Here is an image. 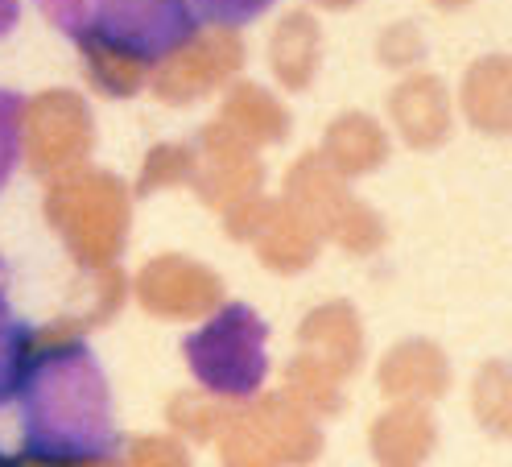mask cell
<instances>
[{"instance_id": "7c38bea8", "label": "cell", "mask_w": 512, "mask_h": 467, "mask_svg": "<svg viewBox=\"0 0 512 467\" xmlns=\"http://www.w3.org/2000/svg\"><path fill=\"white\" fill-rule=\"evenodd\" d=\"M504 71L500 62H488L484 71L471 75V116L492 124V129H500L504 124Z\"/></svg>"}, {"instance_id": "d6986e66", "label": "cell", "mask_w": 512, "mask_h": 467, "mask_svg": "<svg viewBox=\"0 0 512 467\" xmlns=\"http://www.w3.org/2000/svg\"><path fill=\"white\" fill-rule=\"evenodd\" d=\"M0 467H5V459H0Z\"/></svg>"}, {"instance_id": "2e32d148", "label": "cell", "mask_w": 512, "mask_h": 467, "mask_svg": "<svg viewBox=\"0 0 512 467\" xmlns=\"http://www.w3.org/2000/svg\"><path fill=\"white\" fill-rule=\"evenodd\" d=\"M0 315H9V269L0 261Z\"/></svg>"}, {"instance_id": "7a4b0ae2", "label": "cell", "mask_w": 512, "mask_h": 467, "mask_svg": "<svg viewBox=\"0 0 512 467\" xmlns=\"http://www.w3.org/2000/svg\"><path fill=\"white\" fill-rule=\"evenodd\" d=\"M269 327L252 306L232 302L186 335V364L219 397H252L269 377Z\"/></svg>"}, {"instance_id": "277c9868", "label": "cell", "mask_w": 512, "mask_h": 467, "mask_svg": "<svg viewBox=\"0 0 512 467\" xmlns=\"http://www.w3.org/2000/svg\"><path fill=\"white\" fill-rule=\"evenodd\" d=\"M58 220L71 228V236L79 240L87 257H108L120 244V228H124L120 186L108 178L67 186V191L58 195Z\"/></svg>"}, {"instance_id": "9a60e30c", "label": "cell", "mask_w": 512, "mask_h": 467, "mask_svg": "<svg viewBox=\"0 0 512 467\" xmlns=\"http://www.w3.org/2000/svg\"><path fill=\"white\" fill-rule=\"evenodd\" d=\"M17 17H21V9H17V0H0V38L9 34V29L17 25Z\"/></svg>"}, {"instance_id": "ac0fdd59", "label": "cell", "mask_w": 512, "mask_h": 467, "mask_svg": "<svg viewBox=\"0 0 512 467\" xmlns=\"http://www.w3.org/2000/svg\"><path fill=\"white\" fill-rule=\"evenodd\" d=\"M434 5H467V0H434Z\"/></svg>"}, {"instance_id": "5bb4252c", "label": "cell", "mask_w": 512, "mask_h": 467, "mask_svg": "<svg viewBox=\"0 0 512 467\" xmlns=\"http://www.w3.org/2000/svg\"><path fill=\"white\" fill-rule=\"evenodd\" d=\"M38 9L62 29V34H79L83 21H87V0H38Z\"/></svg>"}, {"instance_id": "52a82bcc", "label": "cell", "mask_w": 512, "mask_h": 467, "mask_svg": "<svg viewBox=\"0 0 512 467\" xmlns=\"http://www.w3.org/2000/svg\"><path fill=\"white\" fill-rule=\"evenodd\" d=\"M397 120L409 133V141H438L446 129V104L434 79H418L397 91Z\"/></svg>"}, {"instance_id": "8fae6325", "label": "cell", "mask_w": 512, "mask_h": 467, "mask_svg": "<svg viewBox=\"0 0 512 467\" xmlns=\"http://www.w3.org/2000/svg\"><path fill=\"white\" fill-rule=\"evenodd\" d=\"M335 158L343 162V166H351V170H360V166H368V162H376L380 153H384V141L376 137V129L368 120H360V116H351V120H343L339 129H335Z\"/></svg>"}, {"instance_id": "5b68a950", "label": "cell", "mask_w": 512, "mask_h": 467, "mask_svg": "<svg viewBox=\"0 0 512 467\" xmlns=\"http://www.w3.org/2000/svg\"><path fill=\"white\" fill-rule=\"evenodd\" d=\"M162 79H157V87H162V96L170 100H182V96H195L199 87H207L211 79H219L223 71L236 62V42L232 34H215V38H190L182 42L170 58H162Z\"/></svg>"}, {"instance_id": "6da1fadb", "label": "cell", "mask_w": 512, "mask_h": 467, "mask_svg": "<svg viewBox=\"0 0 512 467\" xmlns=\"http://www.w3.org/2000/svg\"><path fill=\"white\" fill-rule=\"evenodd\" d=\"M17 397L29 459L58 467L116 459L120 434L112 422L108 377L87 344H58L42 356L34 352Z\"/></svg>"}, {"instance_id": "ba28073f", "label": "cell", "mask_w": 512, "mask_h": 467, "mask_svg": "<svg viewBox=\"0 0 512 467\" xmlns=\"http://www.w3.org/2000/svg\"><path fill=\"white\" fill-rule=\"evenodd\" d=\"M314 58H318V29L306 13L285 17V25L277 29V42H273V62H277V75L285 83L302 87L314 71Z\"/></svg>"}, {"instance_id": "3957f363", "label": "cell", "mask_w": 512, "mask_h": 467, "mask_svg": "<svg viewBox=\"0 0 512 467\" xmlns=\"http://www.w3.org/2000/svg\"><path fill=\"white\" fill-rule=\"evenodd\" d=\"M195 21L199 17L190 13L186 0H87V21L75 42L108 46L149 67L195 38Z\"/></svg>"}, {"instance_id": "e0dca14e", "label": "cell", "mask_w": 512, "mask_h": 467, "mask_svg": "<svg viewBox=\"0 0 512 467\" xmlns=\"http://www.w3.org/2000/svg\"><path fill=\"white\" fill-rule=\"evenodd\" d=\"M318 5H327V9H347V5H356V0H318Z\"/></svg>"}, {"instance_id": "30bf717a", "label": "cell", "mask_w": 512, "mask_h": 467, "mask_svg": "<svg viewBox=\"0 0 512 467\" xmlns=\"http://www.w3.org/2000/svg\"><path fill=\"white\" fill-rule=\"evenodd\" d=\"M21 137H25V100L17 91L0 87V191L17 170L21 158Z\"/></svg>"}, {"instance_id": "4fadbf2b", "label": "cell", "mask_w": 512, "mask_h": 467, "mask_svg": "<svg viewBox=\"0 0 512 467\" xmlns=\"http://www.w3.org/2000/svg\"><path fill=\"white\" fill-rule=\"evenodd\" d=\"M186 5H190L195 17H207V21L223 25V29H232V25L256 21L273 5V0H186Z\"/></svg>"}, {"instance_id": "9c48e42d", "label": "cell", "mask_w": 512, "mask_h": 467, "mask_svg": "<svg viewBox=\"0 0 512 467\" xmlns=\"http://www.w3.org/2000/svg\"><path fill=\"white\" fill-rule=\"evenodd\" d=\"M29 360H34V327L13 315H0V406L17 397Z\"/></svg>"}, {"instance_id": "8992f818", "label": "cell", "mask_w": 512, "mask_h": 467, "mask_svg": "<svg viewBox=\"0 0 512 467\" xmlns=\"http://www.w3.org/2000/svg\"><path fill=\"white\" fill-rule=\"evenodd\" d=\"M34 162L38 170L62 166L87 145V108L75 96H46L34 116Z\"/></svg>"}]
</instances>
